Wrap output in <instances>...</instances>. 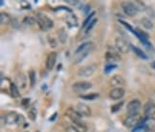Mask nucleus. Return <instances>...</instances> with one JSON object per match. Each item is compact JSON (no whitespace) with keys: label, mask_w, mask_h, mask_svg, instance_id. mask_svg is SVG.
<instances>
[{"label":"nucleus","mask_w":155,"mask_h":132,"mask_svg":"<svg viewBox=\"0 0 155 132\" xmlns=\"http://www.w3.org/2000/svg\"><path fill=\"white\" fill-rule=\"evenodd\" d=\"M35 19H37V23L38 24L39 28L44 32L48 31L54 27V21L43 13H38Z\"/></svg>","instance_id":"f257e3e1"},{"label":"nucleus","mask_w":155,"mask_h":132,"mask_svg":"<svg viewBox=\"0 0 155 132\" xmlns=\"http://www.w3.org/2000/svg\"><path fill=\"white\" fill-rule=\"evenodd\" d=\"M143 119L139 114L137 115H128L126 119L124 120V125L126 127H137L138 124L143 123Z\"/></svg>","instance_id":"f03ea898"},{"label":"nucleus","mask_w":155,"mask_h":132,"mask_svg":"<svg viewBox=\"0 0 155 132\" xmlns=\"http://www.w3.org/2000/svg\"><path fill=\"white\" fill-rule=\"evenodd\" d=\"M116 48L108 46V49H107V52L105 54V58L106 61H108L109 63H114L115 61H121V57L120 54Z\"/></svg>","instance_id":"7ed1b4c3"},{"label":"nucleus","mask_w":155,"mask_h":132,"mask_svg":"<svg viewBox=\"0 0 155 132\" xmlns=\"http://www.w3.org/2000/svg\"><path fill=\"white\" fill-rule=\"evenodd\" d=\"M96 70H97V64L92 63V64H89V65L81 67L79 71H78V75L82 78H88V77L92 76L95 72H96Z\"/></svg>","instance_id":"20e7f679"},{"label":"nucleus","mask_w":155,"mask_h":132,"mask_svg":"<svg viewBox=\"0 0 155 132\" xmlns=\"http://www.w3.org/2000/svg\"><path fill=\"white\" fill-rule=\"evenodd\" d=\"M122 8L123 11L124 12V14L128 16H135L138 14L139 10L136 8V6L134 5L133 2H129V1H124L122 3Z\"/></svg>","instance_id":"39448f33"},{"label":"nucleus","mask_w":155,"mask_h":132,"mask_svg":"<svg viewBox=\"0 0 155 132\" xmlns=\"http://www.w3.org/2000/svg\"><path fill=\"white\" fill-rule=\"evenodd\" d=\"M141 109V101L139 100H132L129 101L127 106V111L128 115H137Z\"/></svg>","instance_id":"423d86ee"},{"label":"nucleus","mask_w":155,"mask_h":132,"mask_svg":"<svg viewBox=\"0 0 155 132\" xmlns=\"http://www.w3.org/2000/svg\"><path fill=\"white\" fill-rule=\"evenodd\" d=\"M72 88L76 93H82L92 88V83L89 81H78L72 85Z\"/></svg>","instance_id":"0eeeda50"},{"label":"nucleus","mask_w":155,"mask_h":132,"mask_svg":"<svg viewBox=\"0 0 155 132\" xmlns=\"http://www.w3.org/2000/svg\"><path fill=\"white\" fill-rule=\"evenodd\" d=\"M115 45H116V49L123 54H127L129 52V48L130 45L127 42L126 40L122 38H117L115 41Z\"/></svg>","instance_id":"6e6552de"},{"label":"nucleus","mask_w":155,"mask_h":132,"mask_svg":"<svg viewBox=\"0 0 155 132\" xmlns=\"http://www.w3.org/2000/svg\"><path fill=\"white\" fill-rule=\"evenodd\" d=\"M76 110L80 113L81 117H89L91 115V109L88 105L82 103H79L76 106Z\"/></svg>","instance_id":"1a4fd4ad"},{"label":"nucleus","mask_w":155,"mask_h":132,"mask_svg":"<svg viewBox=\"0 0 155 132\" xmlns=\"http://www.w3.org/2000/svg\"><path fill=\"white\" fill-rule=\"evenodd\" d=\"M57 58H58V54L56 52H51L48 54L46 58V68L48 70H52L55 67V64L57 61Z\"/></svg>","instance_id":"9d476101"},{"label":"nucleus","mask_w":155,"mask_h":132,"mask_svg":"<svg viewBox=\"0 0 155 132\" xmlns=\"http://www.w3.org/2000/svg\"><path fill=\"white\" fill-rule=\"evenodd\" d=\"M65 115H66L70 120L71 122H77V123H81V116L80 115V113L77 110H74L72 108H68L65 112Z\"/></svg>","instance_id":"9b49d317"},{"label":"nucleus","mask_w":155,"mask_h":132,"mask_svg":"<svg viewBox=\"0 0 155 132\" xmlns=\"http://www.w3.org/2000/svg\"><path fill=\"white\" fill-rule=\"evenodd\" d=\"M110 85L115 88H123L124 85V78L120 75H115L110 79Z\"/></svg>","instance_id":"f8f14e48"},{"label":"nucleus","mask_w":155,"mask_h":132,"mask_svg":"<svg viewBox=\"0 0 155 132\" xmlns=\"http://www.w3.org/2000/svg\"><path fill=\"white\" fill-rule=\"evenodd\" d=\"M145 115L147 118L155 120V104H151L150 101H147L145 104Z\"/></svg>","instance_id":"ddd939ff"},{"label":"nucleus","mask_w":155,"mask_h":132,"mask_svg":"<svg viewBox=\"0 0 155 132\" xmlns=\"http://www.w3.org/2000/svg\"><path fill=\"white\" fill-rule=\"evenodd\" d=\"M19 114H17L15 111H12L6 114V116L4 118L5 123L7 124H17V120H18Z\"/></svg>","instance_id":"4468645a"},{"label":"nucleus","mask_w":155,"mask_h":132,"mask_svg":"<svg viewBox=\"0 0 155 132\" xmlns=\"http://www.w3.org/2000/svg\"><path fill=\"white\" fill-rule=\"evenodd\" d=\"M93 48H94V44L91 42V41L83 42V43H81L79 47L77 48L75 54H76V55H79V54H81V53L86 52V51H89V50H92Z\"/></svg>","instance_id":"2eb2a0df"},{"label":"nucleus","mask_w":155,"mask_h":132,"mask_svg":"<svg viewBox=\"0 0 155 132\" xmlns=\"http://www.w3.org/2000/svg\"><path fill=\"white\" fill-rule=\"evenodd\" d=\"M124 88H113L109 92V97L112 100H120L124 97Z\"/></svg>","instance_id":"dca6fc26"},{"label":"nucleus","mask_w":155,"mask_h":132,"mask_svg":"<svg viewBox=\"0 0 155 132\" xmlns=\"http://www.w3.org/2000/svg\"><path fill=\"white\" fill-rule=\"evenodd\" d=\"M26 82H27V80H26V77L23 73H18L15 77V84L18 88H21V89H24L26 87Z\"/></svg>","instance_id":"f3484780"},{"label":"nucleus","mask_w":155,"mask_h":132,"mask_svg":"<svg viewBox=\"0 0 155 132\" xmlns=\"http://www.w3.org/2000/svg\"><path fill=\"white\" fill-rule=\"evenodd\" d=\"M143 124H144L147 131L155 132V120L146 117L144 120H143Z\"/></svg>","instance_id":"a211bd4d"},{"label":"nucleus","mask_w":155,"mask_h":132,"mask_svg":"<svg viewBox=\"0 0 155 132\" xmlns=\"http://www.w3.org/2000/svg\"><path fill=\"white\" fill-rule=\"evenodd\" d=\"M58 41L61 42V44H65L67 42V33H66V30L64 28H61L58 31Z\"/></svg>","instance_id":"6ab92c4d"},{"label":"nucleus","mask_w":155,"mask_h":132,"mask_svg":"<svg viewBox=\"0 0 155 132\" xmlns=\"http://www.w3.org/2000/svg\"><path fill=\"white\" fill-rule=\"evenodd\" d=\"M65 21H66L67 25L69 27H77L78 26V18H77V16L73 14H70V15H68L66 17Z\"/></svg>","instance_id":"aec40b11"},{"label":"nucleus","mask_w":155,"mask_h":132,"mask_svg":"<svg viewBox=\"0 0 155 132\" xmlns=\"http://www.w3.org/2000/svg\"><path fill=\"white\" fill-rule=\"evenodd\" d=\"M130 48L136 54L137 57H139L140 58H143V59H147V56L146 55V53L142 49H140V48H138V47H135L133 45H130Z\"/></svg>","instance_id":"412c9836"},{"label":"nucleus","mask_w":155,"mask_h":132,"mask_svg":"<svg viewBox=\"0 0 155 132\" xmlns=\"http://www.w3.org/2000/svg\"><path fill=\"white\" fill-rule=\"evenodd\" d=\"M12 17L10 16L9 14L7 13H1L0 15V23L2 24V25H7L9 23H12Z\"/></svg>","instance_id":"4be33fe9"},{"label":"nucleus","mask_w":155,"mask_h":132,"mask_svg":"<svg viewBox=\"0 0 155 132\" xmlns=\"http://www.w3.org/2000/svg\"><path fill=\"white\" fill-rule=\"evenodd\" d=\"M10 90H11V95L13 98H19V90H18V87L16 86L15 83L12 82L11 83V86H10Z\"/></svg>","instance_id":"5701e85b"},{"label":"nucleus","mask_w":155,"mask_h":132,"mask_svg":"<svg viewBox=\"0 0 155 132\" xmlns=\"http://www.w3.org/2000/svg\"><path fill=\"white\" fill-rule=\"evenodd\" d=\"M72 124L71 127H73L76 130H78L79 132H86V127L81 122V123H77V122H71Z\"/></svg>","instance_id":"b1692460"},{"label":"nucleus","mask_w":155,"mask_h":132,"mask_svg":"<svg viewBox=\"0 0 155 132\" xmlns=\"http://www.w3.org/2000/svg\"><path fill=\"white\" fill-rule=\"evenodd\" d=\"M37 23V19L32 16H25L22 20V24L25 26H33Z\"/></svg>","instance_id":"393cba45"},{"label":"nucleus","mask_w":155,"mask_h":132,"mask_svg":"<svg viewBox=\"0 0 155 132\" xmlns=\"http://www.w3.org/2000/svg\"><path fill=\"white\" fill-rule=\"evenodd\" d=\"M99 94L98 93H90V94H84V95H81L80 98L82 100H85V101H93V100H96L99 98Z\"/></svg>","instance_id":"a878e982"},{"label":"nucleus","mask_w":155,"mask_h":132,"mask_svg":"<svg viewBox=\"0 0 155 132\" xmlns=\"http://www.w3.org/2000/svg\"><path fill=\"white\" fill-rule=\"evenodd\" d=\"M141 23H142L143 27L147 29V30H150V29L153 28V23H152V21L150 18H147V17H144V18H142Z\"/></svg>","instance_id":"bb28decb"},{"label":"nucleus","mask_w":155,"mask_h":132,"mask_svg":"<svg viewBox=\"0 0 155 132\" xmlns=\"http://www.w3.org/2000/svg\"><path fill=\"white\" fill-rule=\"evenodd\" d=\"M37 115H38L37 108H35V106H32L31 108L29 109V111H28V117H29V119L34 122V121L37 120Z\"/></svg>","instance_id":"cd10ccee"},{"label":"nucleus","mask_w":155,"mask_h":132,"mask_svg":"<svg viewBox=\"0 0 155 132\" xmlns=\"http://www.w3.org/2000/svg\"><path fill=\"white\" fill-rule=\"evenodd\" d=\"M92 51H93V49H92V50H89V51H86V52H83V53H81V54H79V55H77L78 57H77V58H76L75 62H76L77 64H78V63H81V62L83 61V59H84Z\"/></svg>","instance_id":"c85d7f7f"},{"label":"nucleus","mask_w":155,"mask_h":132,"mask_svg":"<svg viewBox=\"0 0 155 132\" xmlns=\"http://www.w3.org/2000/svg\"><path fill=\"white\" fill-rule=\"evenodd\" d=\"M95 15H96V13H95V12H92V13H90L88 15H87V17L85 18V20L83 21V23H82V28L83 29H85L87 26H88V24L90 23L94 18H95Z\"/></svg>","instance_id":"c756f323"},{"label":"nucleus","mask_w":155,"mask_h":132,"mask_svg":"<svg viewBox=\"0 0 155 132\" xmlns=\"http://www.w3.org/2000/svg\"><path fill=\"white\" fill-rule=\"evenodd\" d=\"M29 79H30V86L34 87L37 83V75L34 70H31L29 72Z\"/></svg>","instance_id":"7c9ffc66"},{"label":"nucleus","mask_w":155,"mask_h":132,"mask_svg":"<svg viewBox=\"0 0 155 132\" xmlns=\"http://www.w3.org/2000/svg\"><path fill=\"white\" fill-rule=\"evenodd\" d=\"M116 68H117V64H115V63H107L104 66V73L108 74V73H110L111 71H113Z\"/></svg>","instance_id":"2f4dec72"},{"label":"nucleus","mask_w":155,"mask_h":132,"mask_svg":"<svg viewBox=\"0 0 155 132\" xmlns=\"http://www.w3.org/2000/svg\"><path fill=\"white\" fill-rule=\"evenodd\" d=\"M124 105V101H120V103H118L116 104H113L111 107H110V110H111V113H116L120 110Z\"/></svg>","instance_id":"473e14b6"},{"label":"nucleus","mask_w":155,"mask_h":132,"mask_svg":"<svg viewBox=\"0 0 155 132\" xmlns=\"http://www.w3.org/2000/svg\"><path fill=\"white\" fill-rule=\"evenodd\" d=\"M132 132H147V129H146V127H145V125H144V124H138L137 127H134V129L132 130Z\"/></svg>","instance_id":"72a5a7b5"},{"label":"nucleus","mask_w":155,"mask_h":132,"mask_svg":"<svg viewBox=\"0 0 155 132\" xmlns=\"http://www.w3.org/2000/svg\"><path fill=\"white\" fill-rule=\"evenodd\" d=\"M97 22H98V19H97V18H94L90 23H89V24H88V26L85 28V34H88L89 32H90L91 30L93 29L94 25H95V24H96Z\"/></svg>","instance_id":"f704fd0d"},{"label":"nucleus","mask_w":155,"mask_h":132,"mask_svg":"<svg viewBox=\"0 0 155 132\" xmlns=\"http://www.w3.org/2000/svg\"><path fill=\"white\" fill-rule=\"evenodd\" d=\"M119 22H120V23H122L123 25H124V27H126V28H127V29L128 30V31H130L131 33H133V34L135 33V30H134V29H133L132 27H131V26L129 25L128 23H127L126 21H124V20H119Z\"/></svg>","instance_id":"c9c22d12"},{"label":"nucleus","mask_w":155,"mask_h":132,"mask_svg":"<svg viewBox=\"0 0 155 132\" xmlns=\"http://www.w3.org/2000/svg\"><path fill=\"white\" fill-rule=\"evenodd\" d=\"M48 42H49V45L51 47H56L58 42H57V40L54 38L53 37H51V35H48Z\"/></svg>","instance_id":"e433bc0d"},{"label":"nucleus","mask_w":155,"mask_h":132,"mask_svg":"<svg viewBox=\"0 0 155 132\" xmlns=\"http://www.w3.org/2000/svg\"><path fill=\"white\" fill-rule=\"evenodd\" d=\"M133 3H134V5L136 6V8L138 9L139 11H140V10H145V9H146L144 3H143L142 1H136V2H133Z\"/></svg>","instance_id":"4c0bfd02"},{"label":"nucleus","mask_w":155,"mask_h":132,"mask_svg":"<svg viewBox=\"0 0 155 132\" xmlns=\"http://www.w3.org/2000/svg\"><path fill=\"white\" fill-rule=\"evenodd\" d=\"M59 10H64V11L68 12L69 14H72V10L69 9V8H67V7H64V6H61V7H58V8H55V9H54V11H55V12H58V11H59Z\"/></svg>","instance_id":"58836bf2"},{"label":"nucleus","mask_w":155,"mask_h":132,"mask_svg":"<svg viewBox=\"0 0 155 132\" xmlns=\"http://www.w3.org/2000/svg\"><path fill=\"white\" fill-rule=\"evenodd\" d=\"M146 13L150 15V17H155V13H154V11L152 10V9H150V8H146Z\"/></svg>","instance_id":"ea45409f"},{"label":"nucleus","mask_w":155,"mask_h":132,"mask_svg":"<svg viewBox=\"0 0 155 132\" xmlns=\"http://www.w3.org/2000/svg\"><path fill=\"white\" fill-rule=\"evenodd\" d=\"M25 124V118L23 115H20L19 114V117H18V120H17V124Z\"/></svg>","instance_id":"a19ab883"},{"label":"nucleus","mask_w":155,"mask_h":132,"mask_svg":"<svg viewBox=\"0 0 155 132\" xmlns=\"http://www.w3.org/2000/svg\"><path fill=\"white\" fill-rule=\"evenodd\" d=\"M12 25H13L14 28H17L18 26H20V23H18V20H17L16 18H14L13 20H12Z\"/></svg>","instance_id":"79ce46f5"},{"label":"nucleus","mask_w":155,"mask_h":132,"mask_svg":"<svg viewBox=\"0 0 155 132\" xmlns=\"http://www.w3.org/2000/svg\"><path fill=\"white\" fill-rule=\"evenodd\" d=\"M150 101L151 104H155V91H153L150 95Z\"/></svg>","instance_id":"37998d69"},{"label":"nucleus","mask_w":155,"mask_h":132,"mask_svg":"<svg viewBox=\"0 0 155 132\" xmlns=\"http://www.w3.org/2000/svg\"><path fill=\"white\" fill-rule=\"evenodd\" d=\"M65 3H68L70 5H77L78 3H80L79 0H65Z\"/></svg>","instance_id":"c03bdc74"},{"label":"nucleus","mask_w":155,"mask_h":132,"mask_svg":"<svg viewBox=\"0 0 155 132\" xmlns=\"http://www.w3.org/2000/svg\"><path fill=\"white\" fill-rule=\"evenodd\" d=\"M89 10H90V6L89 5H84L82 7V11L84 14H89Z\"/></svg>","instance_id":"a18cd8bd"},{"label":"nucleus","mask_w":155,"mask_h":132,"mask_svg":"<svg viewBox=\"0 0 155 132\" xmlns=\"http://www.w3.org/2000/svg\"><path fill=\"white\" fill-rule=\"evenodd\" d=\"M29 101H30V99H28V98L23 99V100L21 101V105H22V106H27V105L29 104Z\"/></svg>","instance_id":"49530a36"},{"label":"nucleus","mask_w":155,"mask_h":132,"mask_svg":"<svg viewBox=\"0 0 155 132\" xmlns=\"http://www.w3.org/2000/svg\"><path fill=\"white\" fill-rule=\"evenodd\" d=\"M66 132H79V131L76 130L73 127H71V125H69V127H66Z\"/></svg>","instance_id":"de8ad7c7"},{"label":"nucleus","mask_w":155,"mask_h":132,"mask_svg":"<svg viewBox=\"0 0 155 132\" xmlns=\"http://www.w3.org/2000/svg\"><path fill=\"white\" fill-rule=\"evenodd\" d=\"M57 116H58V112H55V113H54L53 115H52V116L50 117L49 121H50V122H54V121H55V120H56Z\"/></svg>","instance_id":"09e8293b"},{"label":"nucleus","mask_w":155,"mask_h":132,"mask_svg":"<svg viewBox=\"0 0 155 132\" xmlns=\"http://www.w3.org/2000/svg\"><path fill=\"white\" fill-rule=\"evenodd\" d=\"M151 66H152V68H154V69H155V61H153V62L151 63Z\"/></svg>","instance_id":"8fccbe9b"},{"label":"nucleus","mask_w":155,"mask_h":132,"mask_svg":"<svg viewBox=\"0 0 155 132\" xmlns=\"http://www.w3.org/2000/svg\"><path fill=\"white\" fill-rule=\"evenodd\" d=\"M0 5H1V6L4 5V1H3V0H1V1H0Z\"/></svg>","instance_id":"3c124183"},{"label":"nucleus","mask_w":155,"mask_h":132,"mask_svg":"<svg viewBox=\"0 0 155 132\" xmlns=\"http://www.w3.org/2000/svg\"><path fill=\"white\" fill-rule=\"evenodd\" d=\"M43 89H44V90L46 89V84H44V85H42V90H43Z\"/></svg>","instance_id":"603ef678"},{"label":"nucleus","mask_w":155,"mask_h":132,"mask_svg":"<svg viewBox=\"0 0 155 132\" xmlns=\"http://www.w3.org/2000/svg\"><path fill=\"white\" fill-rule=\"evenodd\" d=\"M35 132H41V131H39V130H37V131H35Z\"/></svg>","instance_id":"864d4df0"}]
</instances>
